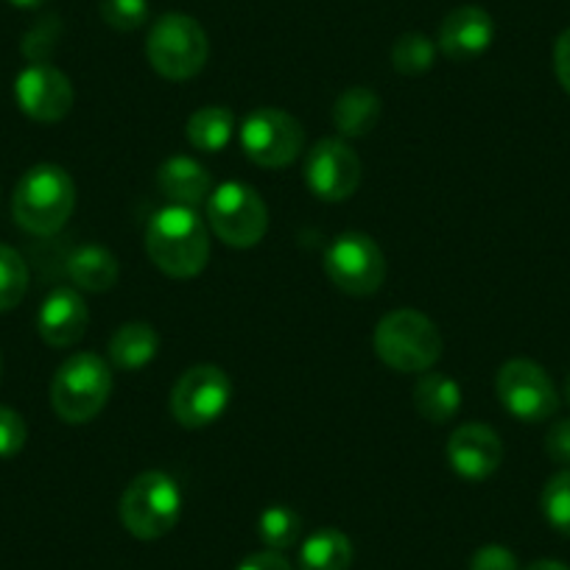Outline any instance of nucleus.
Masks as SVG:
<instances>
[{
  "label": "nucleus",
  "instance_id": "nucleus-6",
  "mask_svg": "<svg viewBox=\"0 0 570 570\" xmlns=\"http://www.w3.org/2000/svg\"><path fill=\"white\" fill-rule=\"evenodd\" d=\"M210 42L205 29L188 14H163L146 40V59L168 81H188L207 65Z\"/></svg>",
  "mask_w": 570,
  "mask_h": 570
},
{
  "label": "nucleus",
  "instance_id": "nucleus-18",
  "mask_svg": "<svg viewBox=\"0 0 570 570\" xmlns=\"http://www.w3.org/2000/svg\"><path fill=\"white\" fill-rule=\"evenodd\" d=\"M68 274L70 279H73L76 288L90 294H101L118 285L120 266L118 257H115L112 252L104 249V246L98 244H87L79 246V249L68 257Z\"/></svg>",
  "mask_w": 570,
  "mask_h": 570
},
{
  "label": "nucleus",
  "instance_id": "nucleus-30",
  "mask_svg": "<svg viewBox=\"0 0 570 570\" xmlns=\"http://www.w3.org/2000/svg\"><path fill=\"white\" fill-rule=\"evenodd\" d=\"M470 570H520L518 557L503 546H484L470 559Z\"/></svg>",
  "mask_w": 570,
  "mask_h": 570
},
{
  "label": "nucleus",
  "instance_id": "nucleus-7",
  "mask_svg": "<svg viewBox=\"0 0 570 570\" xmlns=\"http://www.w3.org/2000/svg\"><path fill=\"white\" fill-rule=\"evenodd\" d=\"M207 224L233 249H252L268 229V207L249 185L224 183L207 199Z\"/></svg>",
  "mask_w": 570,
  "mask_h": 570
},
{
  "label": "nucleus",
  "instance_id": "nucleus-35",
  "mask_svg": "<svg viewBox=\"0 0 570 570\" xmlns=\"http://www.w3.org/2000/svg\"><path fill=\"white\" fill-rule=\"evenodd\" d=\"M12 3L20 9H37V7H42L46 0H12Z\"/></svg>",
  "mask_w": 570,
  "mask_h": 570
},
{
  "label": "nucleus",
  "instance_id": "nucleus-2",
  "mask_svg": "<svg viewBox=\"0 0 570 570\" xmlns=\"http://www.w3.org/2000/svg\"><path fill=\"white\" fill-rule=\"evenodd\" d=\"M76 207V185L65 168L42 163L29 168L12 196L14 222L31 235H53L68 224Z\"/></svg>",
  "mask_w": 570,
  "mask_h": 570
},
{
  "label": "nucleus",
  "instance_id": "nucleus-34",
  "mask_svg": "<svg viewBox=\"0 0 570 570\" xmlns=\"http://www.w3.org/2000/svg\"><path fill=\"white\" fill-rule=\"evenodd\" d=\"M525 570H570L564 562H557V559H540V562L529 564Z\"/></svg>",
  "mask_w": 570,
  "mask_h": 570
},
{
  "label": "nucleus",
  "instance_id": "nucleus-24",
  "mask_svg": "<svg viewBox=\"0 0 570 570\" xmlns=\"http://www.w3.org/2000/svg\"><path fill=\"white\" fill-rule=\"evenodd\" d=\"M257 534L272 551H285L303 534V518L292 507H268L257 518Z\"/></svg>",
  "mask_w": 570,
  "mask_h": 570
},
{
  "label": "nucleus",
  "instance_id": "nucleus-36",
  "mask_svg": "<svg viewBox=\"0 0 570 570\" xmlns=\"http://www.w3.org/2000/svg\"><path fill=\"white\" fill-rule=\"evenodd\" d=\"M564 397H568V403H570V375H568V383H564Z\"/></svg>",
  "mask_w": 570,
  "mask_h": 570
},
{
  "label": "nucleus",
  "instance_id": "nucleus-9",
  "mask_svg": "<svg viewBox=\"0 0 570 570\" xmlns=\"http://www.w3.org/2000/svg\"><path fill=\"white\" fill-rule=\"evenodd\" d=\"M325 274L338 292L370 297L386 279V257L364 233H342L325 252Z\"/></svg>",
  "mask_w": 570,
  "mask_h": 570
},
{
  "label": "nucleus",
  "instance_id": "nucleus-25",
  "mask_svg": "<svg viewBox=\"0 0 570 570\" xmlns=\"http://www.w3.org/2000/svg\"><path fill=\"white\" fill-rule=\"evenodd\" d=\"M29 292V266L18 249L0 244V314L23 303Z\"/></svg>",
  "mask_w": 570,
  "mask_h": 570
},
{
  "label": "nucleus",
  "instance_id": "nucleus-1",
  "mask_svg": "<svg viewBox=\"0 0 570 570\" xmlns=\"http://www.w3.org/2000/svg\"><path fill=\"white\" fill-rule=\"evenodd\" d=\"M146 252L168 277H196L210 261V233L194 207L166 205L146 224Z\"/></svg>",
  "mask_w": 570,
  "mask_h": 570
},
{
  "label": "nucleus",
  "instance_id": "nucleus-32",
  "mask_svg": "<svg viewBox=\"0 0 570 570\" xmlns=\"http://www.w3.org/2000/svg\"><path fill=\"white\" fill-rule=\"evenodd\" d=\"M553 70H557L562 90L570 96V29H564L553 46Z\"/></svg>",
  "mask_w": 570,
  "mask_h": 570
},
{
  "label": "nucleus",
  "instance_id": "nucleus-16",
  "mask_svg": "<svg viewBox=\"0 0 570 570\" xmlns=\"http://www.w3.org/2000/svg\"><path fill=\"white\" fill-rule=\"evenodd\" d=\"M87 325H90L87 303L76 288L59 285L42 299V308L37 314V331H40L42 342L51 347H73L85 336Z\"/></svg>",
  "mask_w": 570,
  "mask_h": 570
},
{
  "label": "nucleus",
  "instance_id": "nucleus-15",
  "mask_svg": "<svg viewBox=\"0 0 570 570\" xmlns=\"http://www.w3.org/2000/svg\"><path fill=\"white\" fill-rule=\"evenodd\" d=\"M492 37H495V23L490 12L481 7H459L442 20L440 51L451 62H473L481 53H487Z\"/></svg>",
  "mask_w": 570,
  "mask_h": 570
},
{
  "label": "nucleus",
  "instance_id": "nucleus-5",
  "mask_svg": "<svg viewBox=\"0 0 570 570\" xmlns=\"http://www.w3.org/2000/svg\"><path fill=\"white\" fill-rule=\"evenodd\" d=\"M112 392V372L98 353H73L62 361L51 383V405L70 425L96 420Z\"/></svg>",
  "mask_w": 570,
  "mask_h": 570
},
{
  "label": "nucleus",
  "instance_id": "nucleus-14",
  "mask_svg": "<svg viewBox=\"0 0 570 570\" xmlns=\"http://www.w3.org/2000/svg\"><path fill=\"white\" fill-rule=\"evenodd\" d=\"M448 462L464 481H484L501 468L503 442L490 425L464 422L448 440Z\"/></svg>",
  "mask_w": 570,
  "mask_h": 570
},
{
  "label": "nucleus",
  "instance_id": "nucleus-11",
  "mask_svg": "<svg viewBox=\"0 0 570 570\" xmlns=\"http://www.w3.org/2000/svg\"><path fill=\"white\" fill-rule=\"evenodd\" d=\"M495 392L503 409L520 422H546L557 414L559 394L548 372L529 358H512L498 370Z\"/></svg>",
  "mask_w": 570,
  "mask_h": 570
},
{
  "label": "nucleus",
  "instance_id": "nucleus-28",
  "mask_svg": "<svg viewBox=\"0 0 570 570\" xmlns=\"http://www.w3.org/2000/svg\"><path fill=\"white\" fill-rule=\"evenodd\" d=\"M101 18L115 31H135L149 20V0H101Z\"/></svg>",
  "mask_w": 570,
  "mask_h": 570
},
{
  "label": "nucleus",
  "instance_id": "nucleus-13",
  "mask_svg": "<svg viewBox=\"0 0 570 570\" xmlns=\"http://www.w3.org/2000/svg\"><path fill=\"white\" fill-rule=\"evenodd\" d=\"M18 107L40 124H57L73 109V85L59 68L35 62L14 81Z\"/></svg>",
  "mask_w": 570,
  "mask_h": 570
},
{
  "label": "nucleus",
  "instance_id": "nucleus-22",
  "mask_svg": "<svg viewBox=\"0 0 570 570\" xmlns=\"http://www.w3.org/2000/svg\"><path fill=\"white\" fill-rule=\"evenodd\" d=\"M185 135L196 151H205V155L224 151L235 135V112L229 107H216V104L196 109L188 118Z\"/></svg>",
  "mask_w": 570,
  "mask_h": 570
},
{
  "label": "nucleus",
  "instance_id": "nucleus-19",
  "mask_svg": "<svg viewBox=\"0 0 570 570\" xmlns=\"http://www.w3.org/2000/svg\"><path fill=\"white\" fill-rule=\"evenodd\" d=\"M414 405L428 422H451L462 409V386L445 372H422L414 386Z\"/></svg>",
  "mask_w": 570,
  "mask_h": 570
},
{
  "label": "nucleus",
  "instance_id": "nucleus-29",
  "mask_svg": "<svg viewBox=\"0 0 570 570\" xmlns=\"http://www.w3.org/2000/svg\"><path fill=\"white\" fill-rule=\"evenodd\" d=\"M29 440V428L26 420L9 405H0V459L18 456Z\"/></svg>",
  "mask_w": 570,
  "mask_h": 570
},
{
  "label": "nucleus",
  "instance_id": "nucleus-26",
  "mask_svg": "<svg viewBox=\"0 0 570 570\" xmlns=\"http://www.w3.org/2000/svg\"><path fill=\"white\" fill-rule=\"evenodd\" d=\"M434 59L436 46L425 35H416V31H409V35L400 37L392 48V65L403 76L428 73V70L434 68Z\"/></svg>",
  "mask_w": 570,
  "mask_h": 570
},
{
  "label": "nucleus",
  "instance_id": "nucleus-23",
  "mask_svg": "<svg viewBox=\"0 0 570 570\" xmlns=\"http://www.w3.org/2000/svg\"><path fill=\"white\" fill-rule=\"evenodd\" d=\"M353 542L338 529H320L299 548V570H350Z\"/></svg>",
  "mask_w": 570,
  "mask_h": 570
},
{
  "label": "nucleus",
  "instance_id": "nucleus-12",
  "mask_svg": "<svg viewBox=\"0 0 570 570\" xmlns=\"http://www.w3.org/2000/svg\"><path fill=\"white\" fill-rule=\"evenodd\" d=\"M305 185L322 202H347L361 185V160L347 142L325 137L305 157Z\"/></svg>",
  "mask_w": 570,
  "mask_h": 570
},
{
  "label": "nucleus",
  "instance_id": "nucleus-8",
  "mask_svg": "<svg viewBox=\"0 0 570 570\" xmlns=\"http://www.w3.org/2000/svg\"><path fill=\"white\" fill-rule=\"evenodd\" d=\"M303 124L283 109L261 107L240 124V149L261 168L292 166L303 155Z\"/></svg>",
  "mask_w": 570,
  "mask_h": 570
},
{
  "label": "nucleus",
  "instance_id": "nucleus-20",
  "mask_svg": "<svg viewBox=\"0 0 570 570\" xmlns=\"http://www.w3.org/2000/svg\"><path fill=\"white\" fill-rule=\"evenodd\" d=\"M157 350H160V336H157L155 327L146 325V322H129L112 333L107 355L118 370L135 372L151 364Z\"/></svg>",
  "mask_w": 570,
  "mask_h": 570
},
{
  "label": "nucleus",
  "instance_id": "nucleus-27",
  "mask_svg": "<svg viewBox=\"0 0 570 570\" xmlns=\"http://www.w3.org/2000/svg\"><path fill=\"white\" fill-rule=\"evenodd\" d=\"M540 507L548 525L570 540V470H559L548 479V484L542 487Z\"/></svg>",
  "mask_w": 570,
  "mask_h": 570
},
{
  "label": "nucleus",
  "instance_id": "nucleus-21",
  "mask_svg": "<svg viewBox=\"0 0 570 570\" xmlns=\"http://www.w3.org/2000/svg\"><path fill=\"white\" fill-rule=\"evenodd\" d=\"M381 120V96L370 87H350L333 104V124L342 137H366Z\"/></svg>",
  "mask_w": 570,
  "mask_h": 570
},
{
  "label": "nucleus",
  "instance_id": "nucleus-33",
  "mask_svg": "<svg viewBox=\"0 0 570 570\" xmlns=\"http://www.w3.org/2000/svg\"><path fill=\"white\" fill-rule=\"evenodd\" d=\"M238 570H292V564H288V559H285L283 553L268 548V551L249 553V557L238 564Z\"/></svg>",
  "mask_w": 570,
  "mask_h": 570
},
{
  "label": "nucleus",
  "instance_id": "nucleus-3",
  "mask_svg": "<svg viewBox=\"0 0 570 570\" xmlns=\"http://www.w3.org/2000/svg\"><path fill=\"white\" fill-rule=\"evenodd\" d=\"M372 344L383 364L405 372V375H420V372L431 370L442 358V347H445L440 327L425 314L411 308H400L383 316L377 322Z\"/></svg>",
  "mask_w": 570,
  "mask_h": 570
},
{
  "label": "nucleus",
  "instance_id": "nucleus-17",
  "mask_svg": "<svg viewBox=\"0 0 570 570\" xmlns=\"http://www.w3.org/2000/svg\"><path fill=\"white\" fill-rule=\"evenodd\" d=\"M157 190L168 199V205L179 207H199L202 202L210 199L213 179L202 163L194 157H168L160 168H157Z\"/></svg>",
  "mask_w": 570,
  "mask_h": 570
},
{
  "label": "nucleus",
  "instance_id": "nucleus-10",
  "mask_svg": "<svg viewBox=\"0 0 570 570\" xmlns=\"http://www.w3.org/2000/svg\"><path fill=\"white\" fill-rule=\"evenodd\" d=\"M233 400V381L222 366L199 364L179 375L171 389V414L183 428H207L227 411Z\"/></svg>",
  "mask_w": 570,
  "mask_h": 570
},
{
  "label": "nucleus",
  "instance_id": "nucleus-31",
  "mask_svg": "<svg viewBox=\"0 0 570 570\" xmlns=\"http://www.w3.org/2000/svg\"><path fill=\"white\" fill-rule=\"evenodd\" d=\"M546 453L553 464L570 468V420H557L546 436Z\"/></svg>",
  "mask_w": 570,
  "mask_h": 570
},
{
  "label": "nucleus",
  "instance_id": "nucleus-4",
  "mask_svg": "<svg viewBox=\"0 0 570 570\" xmlns=\"http://www.w3.org/2000/svg\"><path fill=\"white\" fill-rule=\"evenodd\" d=\"M120 523L137 540H160L171 534L183 514V492L163 470H146L120 495Z\"/></svg>",
  "mask_w": 570,
  "mask_h": 570
}]
</instances>
